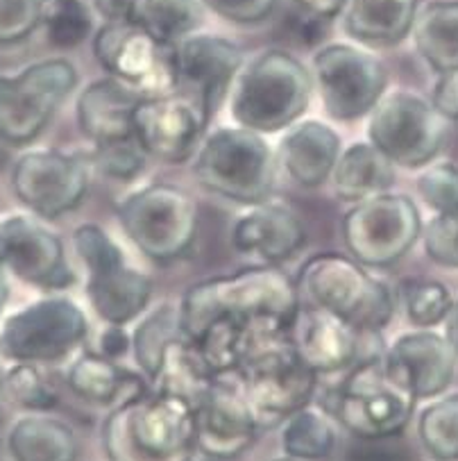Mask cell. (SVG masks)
I'll return each mask as SVG.
<instances>
[{"instance_id": "obj_1", "label": "cell", "mask_w": 458, "mask_h": 461, "mask_svg": "<svg viewBox=\"0 0 458 461\" xmlns=\"http://www.w3.org/2000/svg\"><path fill=\"white\" fill-rule=\"evenodd\" d=\"M177 307L182 332L193 341L222 319L238 323L273 319L291 325L300 310V294L286 273L264 264L189 286Z\"/></svg>"}, {"instance_id": "obj_2", "label": "cell", "mask_w": 458, "mask_h": 461, "mask_svg": "<svg viewBox=\"0 0 458 461\" xmlns=\"http://www.w3.org/2000/svg\"><path fill=\"white\" fill-rule=\"evenodd\" d=\"M109 461H191L195 402L177 391H143L116 404L103 425Z\"/></svg>"}, {"instance_id": "obj_3", "label": "cell", "mask_w": 458, "mask_h": 461, "mask_svg": "<svg viewBox=\"0 0 458 461\" xmlns=\"http://www.w3.org/2000/svg\"><path fill=\"white\" fill-rule=\"evenodd\" d=\"M311 89V73L295 55L268 48L234 77L227 91L229 114L234 123L259 134L282 132L302 119Z\"/></svg>"}, {"instance_id": "obj_4", "label": "cell", "mask_w": 458, "mask_h": 461, "mask_svg": "<svg viewBox=\"0 0 458 461\" xmlns=\"http://www.w3.org/2000/svg\"><path fill=\"white\" fill-rule=\"evenodd\" d=\"M295 286L298 294L307 295L309 304L338 316L364 334H379L395 314V295L388 285L340 252L313 255L300 268Z\"/></svg>"}, {"instance_id": "obj_5", "label": "cell", "mask_w": 458, "mask_h": 461, "mask_svg": "<svg viewBox=\"0 0 458 461\" xmlns=\"http://www.w3.org/2000/svg\"><path fill=\"white\" fill-rule=\"evenodd\" d=\"M193 158V176L220 198L252 207L273 194L277 159L265 134L241 125L218 128L202 139Z\"/></svg>"}, {"instance_id": "obj_6", "label": "cell", "mask_w": 458, "mask_h": 461, "mask_svg": "<svg viewBox=\"0 0 458 461\" xmlns=\"http://www.w3.org/2000/svg\"><path fill=\"white\" fill-rule=\"evenodd\" d=\"M73 248L86 268V298L104 323L128 325L146 312L152 280L125 264L123 250L100 225H80Z\"/></svg>"}, {"instance_id": "obj_7", "label": "cell", "mask_w": 458, "mask_h": 461, "mask_svg": "<svg viewBox=\"0 0 458 461\" xmlns=\"http://www.w3.org/2000/svg\"><path fill=\"white\" fill-rule=\"evenodd\" d=\"M77 86V68L64 58L28 64L14 76L0 73V141L32 143Z\"/></svg>"}, {"instance_id": "obj_8", "label": "cell", "mask_w": 458, "mask_h": 461, "mask_svg": "<svg viewBox=\"0 0 458 461\" xmlns=\"http://www.w3.org/2000/svg\"><path fill=\"white\" fill-rule=\"evenodd\" d=\"M119 221L130 241L155 262L182 258L198 234V204L175 185H148L119 204Z\"/></svg>"}, {"instance_id": "obj_9", "label": "cell", "mask_w": 458, "mask_h": 461, "mask_svg": "<svg viewBox=\"0 0 458 461\" xmlns=\"http://www.w3.org/2000/svg\"><path fill=\"white\" fill-rule=\"evenodd\" d=\"M416 400L386 371L382 355H373L359 362L340 384L331 411L347 432L374 441L402 432L411 420Z\"/></svg>"}, {"instance_id": "obj_10", "label": "cell", "mask_w": 458, "mask_h": 461, "mask_svg": "<svg viewBox=\"0 0 458 461\" xmlns=\"http://www.w3.org/2000/svg\"><path fill=\"white\" fill-rule=\"evenodd\" d=\"M89 321L68 298H41L0 325V357L14 364H57L85 343Z\"/></svg>"}, {"instance_id": "obj_11", "label": "cell", "mask_w": 458, "mask_h": 461, "mask_svg": "<svg viewBox=\"0 0 458 461\" xmlns=\"http://www.w3.org/2000/svg\"><path fill=\"white\" fill-rule=\"evenodd\" d=\"M238 377L256 428H273L307 407L318 382V375L304 366L289 337L255 352L243 364Z\"/></svg>"}, {"instance_id": "obj_12", "label": "cell", "mask_w": 458, "mask_h": 461, "mask_svg": "<svg viewBox=\"0 0 458 461\" xmlns=\"http://www.w3.org/2000/svg\"><path fill=\"white\" fill-rule=\"evenodd\" d=\"M420 234V212L404 194L382 191L355 203L343 216V241L347 252L370 268H386L402 259Z\"/></svg>"}, {"instance_id": "obj_13", "label": "cell", "mask_w": 458, "mask_h": 461, "mask_svg": "<svg viewBox=\"0 0 458 461\" xmlns=\"http://www.w3.org/2000/svg\"><path fill=\"white\" fill-rule=\"evenodd\" d=\"M311 82L327 116L356 121L386 94L388 71L377 55L352 43H327L311 59Z\"/></svg>"}, {"instance_id": "obj_14", "label": "cell", "mask_w": 458, "mask_h": 461, "mask_svg": "<svg viewBox=\"0 0 458 461\" xmlns=\"http://www.w3.org/2000/svg\"><path fill=\"white\" fill-rule=\"evenodd\" d=\"M368 139L395 167L422 168L445 143V119L411 91L383 94L370 110Z\"/></svg>"}, {"instance_id": "obj_15", "label": "cell", "mask_w": 458, "mask_h": 461, "mask_svg": "<svg viewBox=\"0 0 458 461\" xmlns=\"http://www.w3.org/2000/svg\"><path fill=\"white\" fill-rule=\"evenodd\" d=\"M211 112L184 89L143 95L132 114V137L148 158L166 164L186 162L207 132Z\"/></svg>"}, {"instance_id": "obj_16", "label": "cell", "mask_w": 458, "mask_h": 461, "mask_svg": "<svg viewBox=\"0 0 458 461\" xmlns=\"http://www.w3.org/2000/svg\"><path fill=\"white\" fill-rule=\"evenodd\" d=\"M94 55L109 76L143 95L177 89L175 46L157 41L132 21H104L94 34Z\"/></svg>"}, {"instance_id": "obj_17", "label": "cell", "mask_w": 458, "mask_h": 461, "mask_svg": "<svg viewBox=\"0 0 458 461\" xmlns=\"http://www.w3.org/2000/svg\"><path fill=\"white\" fill-rule=\"evenodd\" d=\"M12 191L39 219H59L85 200L89 171L62 150H28L12 167Z\"/></svg>"}, {"instance_id": "obj_18", "label": "cell", "mask_w": 458, "mask_h": 461, "mask_svg": "<svg viewBox=\"0 0 458 461\" xmlns=\"http://www.w3.org/2000/svg\"><path fill=\"white\" fill-rule=\"evenodd\" d=\"M0 264L41 291H64L77 280L62 239L34 216L12 214L0 221Z\"/></svg>"}, {"instance_id": "obj_19", "label": "cell", "mask_w": 458, "mask_h": 461, "mask_svg": "<svg viewBox=\"0 0 458 461\" xmlns=\"http://www.w3.org/2000/svg\"><path fill=\"white\" fill-rule=\"evenodd\" d=\"M218 375L195 398V447L213 459H234L255 443L256 420L243 382Z\"/></svg>"}, {"instance_id": "obj_20", "label": "cell", "mask_w": 458, "mask_h": 461, "mask_svg": "<svg viewBox=\"0 0 458 461\" xmlns=\"http://www.w3.org/2000/svg\"><path fill=\"white\" fill-rule=\"evenodd\" d=\"M243 67V50L216 34H189L175 43L177 89L198 95L209 112L229 91Z\"/></svg>"}, {"instance_id": "obj_21", "label": "cell", "mask_w": 458, "mask_h": 461, "mask_svg": "<svg viewBox=\"0 0 458 461\" xmlns=\"http://www.w3.org/2000/svg\"><path fill=\"white\" fill-rule=\"evenodd\" d=\"M386 371L416 398H434L452 384L456 352L440 334L420 330L397 337L382 355Z\"/></svg>"}, {"instance_id": "obj_22", "label": "cell", "mask_w": 458, "mask_h": 461, "mask_svg": "<svg viewBox=\"0 0 458 461\" xmlns=\"http://www.w3.org/2000/svg\"><path fill=\"white\" fill-rule=\"evenodd\" d=\"M364 332L316 304L300 307L289 328V339L307 368L329 375L352 366L361 355Z\"/></svg>"}, {"instance_id": "obj_23", "label": "cell", "mask_w": 458, "mask_h": 461, "mask_svg": "<svg viewBox=\"0 0 458 461\" xmlns=\"http://www.w3.org/2000/svg\"><path fill=\"white\" fill-rule=\"evenodd\" d=\"M232 243L238 252L274 267L286 262L307 243V230L295 212L279 203L252 204L232 228Z\"/></svg>"}, {"instance_id": "obj_24", "label": "cell", "mask_w": 458, "mask_h": 461, "mask_svg": "<svg viewBox=\"0 0 458 461\" xmlns=\"http://www.w3.org/2000/svg\"><path fill=\"white\" fill-rule=\"evenodd\" d=\"M279 141L274 159L283 173L304 189L325 185L331 177L340 150V137L322 121L307 119L289 125Z\"/></svg>"}, {"instance_id": "obj_25", "label": "cell", "mask_w": 458, "mask_h": 461, "mask_svg": "<svg viewBox=\"0 0 458 461\" xmlns=\"http://www.w3.org/2000/svg\"><path fill=\"white\" fill-rule=\"evenodd\" d=\"M141 98V91L112 76L91 82L80 91L76 103L77 125L82 134L95 146L130 139L134 107Z\"/></svg>"}, {"instance_id": "obj_26", "label": "cell", "mask_w": 458, "mask_h": 461, "mask_svg": "<svg viewBox=\"0 0 458 461\" xmlns=\"http://www.w3.org/2000/svg\"><path fill=\"white\" fill-rule=\"evenodd\" d=\"M418 0H347L343 7V30L355 41L370 46H392L411 34Z\"/></svg>"}, {"instance_id": "obj_27", "label": "cell", "mask_w": 458, "mask_h": 461, "mask_svg": "<svg viewBox=\"0 0 458 461\" xmlns=\"http://www.w3.org/2000/svg\"><path fill=\"white\" fill-rule=\"evenodd\" d=\"M67 384L77 398L94 404H121L146 391L141 377L100 352L77 357L67 373Z\"/></svg>"}, {"instance_id": "obj_28", "label": "cell", "mask_w": 458, "mask_h": 461, "mask_svg": "<svg viewBox=\"0 0 458 461\" xmlns=\"http://www.w3.org/2000/svg\"><path fill=\"white\" fill-rule=\"evenodd\" d=\"M7 450L14 461H77V437L71 425L32 411L21 416L7 432Z\"/></svg>"}, {"instance_id": "obj_29", "label": "cell", "mask_w": 458, "mask_h": 461, "mask_svg": "<svg viewBox=\"0 0 458 461\" xmlns=\"http://www.w3.org/2000/svg\"><path fill=\"white\" fill-rule=\"evenodd\" d=\"M331 180L340 200L359 203L391 189L395 182V164L370 141H356L340 150Z\"/></svg>"}, {"instance_id": "obj_30", "label": "cell", "mask_w": 458, "mask_h": 461, "mask_svg": "<svg viewBox=\"0 0 458 461\" xmlns=\"http://www.w3.org/2000/svg\"><path fill=\"white\" fill-rule=\"evenodd\" d=\"M411 37L436 73L458 71V0H431L418 7Z\"/></svg>"}, {"instance_id": "obj_31", "label": "cell", "mask_w": 458, "mask_h": 461, "mask_svg": "<svg viewBox=\"0 0 458 461\" xmlns=\"http://www.w3.org/2000/svg\"><path fill=\"white\" fill-rule=\"evenodd\" d=\"M177 341H189L182 332L180 307L173 303H164L148 312L132 334L134 359L150 382L159 377L164 366L166 352Z\"/></svg>"}, {"instance_id": "obj_32", "label": "cell", "mask_w": 458, "mask_h": 461, "mask_svg": "<svg viewBox=\"0 0 458 461\" xmlns=\"http://www.w3.org/2000/svg\"><path fill=\"white\" fill-rule=\"evenodd\" d=\"M130 21L157 41L175 46L198 30L202 5L200 0H137Z\"/></svg>"}, {"instance_id": "obj_33", "label": "cell", "mask_w": 458, "mask_h": 461, "mask_svg": "<svg viewBox=\"0 0 458 461\" xmlns=\"http://www.w3.org/2000/svg\"><path fill=\"white\" fill-rule=\"evenodd\" d=\"M41 25L52 48L71 50L91 37L94 14L86 0H46Z\"/></svg>"}, {"instance_id": "obj_34", "label": "cell", "mask_w": 458, "mask_h": 461, "mask_svg": "<svg viewBox=\"0 0 458 461\" xmlns=\"http://www.w3.org/2000/svg\"><path fill=\"white\" fill-rule=\"evenodd\" d=\"M334 441V429H331L329 420L309 404L286 419L282 432L283 452L289 456H298V459H322L331 452Z\"/></svg>"}, {"instance_id": "obj_35", "label": "cell", "mask_w": 458, "mask_h": 461, "mask_svg": "<svg viewBox=\"0 0 458 461\" xmlns=\"http://www.w3.org/2000/svg\"><path fill=\"white\" fill-rule=\"evenodd\" d=\"M418 434L434 459L458 461V393L429 404L420 414Z\"/></svg>"}, {"instance_id": "obj_36", "label": "cell", "mask_w": 458, "mask_h": 461, "mask_svg": "<svg viewBox=\"0 0 458 461\" xmlns=\"http://www.w3.org/2000/svg\"><path fill=\"white\" fill-rule=\"evenodd\" d=\"M3 395L28 411H48L57 402L55 389L37 364H14L3 380Z\"/></svg>"}, {"instance_id": "obj_37", "label": "cell", "mask_w": 458, "mask_h": 461, "mask_svg": "<svg viewBox=\"0 0 458 461\" xmlns=\"http://www.w3.org/2000/svg\"><path fill=\"white\" fill-rule=\"evenodd\" d=\"M402 303L409 321L418 328L443 323L452 307L447 286L434 280H407L402 285Z\"/></svg>"}, {"instance_id": "obj_38", "label": "cell", "mask_w": 458, "mask_h": 461, "mask_svg": "<svg viewBox=\"0 0 458 461\" xmlns=\"http://www.w3.org/2000/svg\"><path fill=\"white\" fill-rule=\"evenodd\" d=\"M146 162L148 155L134 137L95 146V167L107 177H113V180H134L143 173Z\"/></svg>"}, {"instance_id": "obj_39", "label": "cell", "mask_w": 458, "mask_h": 461, "mask_svg": "<svg viewBox=\"0 0 458 461\" xmlns=\"http://www.w3.org/2000/svg\"><path fill=\"white\" fill-rule=\"evenodd\" d=\"M418 191L438 214L458 210V167L443 162L425 168V173L418 177Z\"/></svg>"}, {"instance_id": "obj_40", "label": "cell", "mask_w": 458, "mask_h": 461, "mask_svg": "<svg viewBox=\"0 0 458 461\" xmlns=\"http://www.w3.org/2000/svg\"><path fill=\"white\" fill-rule=\"evenodd\" d=\"M41 0H0V46L25 41L41 25Z\"/></svg>"}, {"instance_id": "obj_41", "label": "cell", "mask_w": 458, "mask_h": 461, "mask_svg": "<svg viewBox=\"0 0 458 461\" xmlns=\"http://www.w3.org/2000/svg\"><path fill=\"white\" fill-rule=\"evenodd\" d=\"M425 250L431 262L458 268V210L443 212L427 223Z\"/></svg>"}, {"instance_id": "obj_42", "label": "cell", "mask_w": 458, "mask_h": 461, "mask_svg": "<svg viewBox=\"0 0 458 461\" xmlns=\"http://www.w3.org/2000/svg\"><path fill=\"white\" fill-rule=\"evenodd\" d=\"M200 5L229 23L250 25L268 19L277 0H200Z\"/></svg>"}, {"instance_id": "obj_43", "label": "cell", "mask_w": 458, "mask_h": 461, "mask_svg": "<svg viewBox=\"0 0 458 461\" xmlns=\"http://www.w3.org/2000/svg\"><path fill=\"white\" fill-rule=\"evenodd\" d=\"M431 105L445 121H458V71L440 73L431 95Z\"/></svg>"}, {"instance_id": "obj_44", "label": "cell", "mask_w": 458, "mask_h": 461, "mask_svg": "<svg viewBox=\"0 0 458 461\" xmlns=\"http://www.w3.org/2000/svg\"><path fill=\"white\" fill-rule=\"evenodd\" d=\"M130 348H132V337H130L123 325H107L104 328L103 337H100V355L119 362Z\"/></svg>"}, {"instance_id": "obj_45", "label": "cell", "mask_w": 458, "mask_h": 461, "mask_svg": "<svg viewBox=\"0 0 458 461\" xmlns=\"http://www.w3.org/2000/svg\"><path fill=\"white\" fill-rule=\"evenodd\" d=\"M104 21H130L137 0H89Z\"/></svg>"}, {"instance_id": "obj_46", "label": "cell", "mask_w": 458, "mask_h": 461, "mask_svg": "<svg viewBox=\"0 0 458 461\" xmlns=\"http://www.w3.org/2000/svg\"><path fill=\"white\" fill-rule=\"evenodd\" d=\"M293 3L316 19H334L343 12L347 0H293Z\"/></svg>"}, {"instance_id": "obj_47", "label": "cell", "mask_w": 458, "mask_h": 461, "mask_svg": "<svg viewBox=\"0 0 458 461\" xmlns=\"http://www.w3.org/2000/svg\"><path fill=\"white\" fill-rule=\"evenodd\" d=\"M445 339L458 357V303H452L447 316H445Z\"/></svg>"}, {"instance_id": "obj_48", "label": "cell", "mask_w": 458, "mask_h": 461, "mask_svg": "<svg viewBox=\"0 0 458 461\" xmlns=\"http://www.w3.org/2000/svg\"><path fill=\"white\" fill-rule=\"evenodd\" d=\"M10 273H7V268L0 264V316L5 312L7 303H10Z\"/></svg>"}, {"instance_id": "obj_49", "label": "cell", "mask_w": 458, "mask_h": 461, "mask_svg": "<svg viewBox=\"0 0 458 461\" xmlns=\"http://www.w3.org/2000/svg\"><path fill=\"white\" fill-rule=\"evenodd\" d=\"M3 380H5V371L0 366V398H3Z\"/></svg>"}, {"instance_id": "obj_50", "label": "cell", "mask_w": 458, "mask_h": 461, "mask_svg": "<svg viewBox=\"0 0 458 461\" xmlns=\"http://www.w3.org/2000/svg\"><path fill=\"white\" fill-rule=\"evenodd\" d=\"M277 461H309V459H298V456H283V459H277Z\"/></svg>"}, {"instance_id": "obj_51", "label": "cell", "mask_w": 458, "mask_h": 461, "mask_svg": "<svg viewBox=\"0 0 458 461\" xmlns=\"http://www.w3.org/2000/svg\"><path fill=\"white\" fill-rule=\"evenodd\" d=\"M41 3H46V0H41Z\"/></svg>"}]
</instances>
